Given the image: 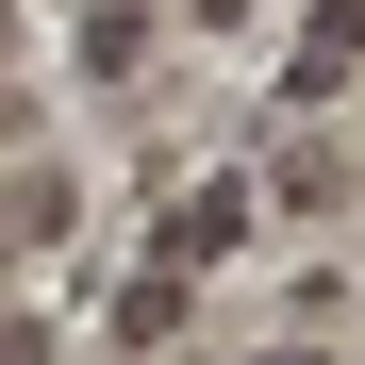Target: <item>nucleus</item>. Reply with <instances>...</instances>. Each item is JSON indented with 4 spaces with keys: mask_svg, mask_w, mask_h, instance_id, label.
I'll return each mask as SVG.
<instances>
[{
    "mask_svg": "<svg viewBox=\"0 0 365 365\" xmlns=\"http://www.w3.org/2000/svg\"><path fill=\"white\" fill-rule=\"evenodd\" d=\"M232 232H250V182H182L166 200V266H216Z\"/></svg>",
    "mask_w": 365,
    "mask_h": 365,
    "instance_id": "obj_1",
    "label": "nucleus"
},
{
    "mask_svg": "<svg viewBox=\"0 0 365 365\" xmlns=\"http://www.w3.org/2000/svg\"><path fill=\"white\" fill-rule=\"evenodd\" d=\"M349 67H365V0H332V17H316V50H299V100H332Z\"/></svg>",
    "mask_w": 365,
    "mask_h": 365,
    "instance_id": "obj_2",
    "label": "nucleus"
}]
</instances>
